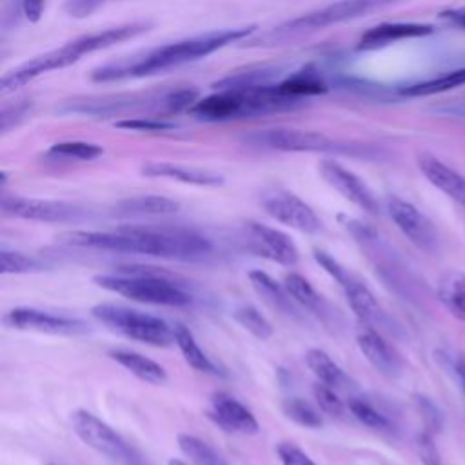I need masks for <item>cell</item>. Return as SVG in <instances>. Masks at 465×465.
<instances>
[{
    "label": "cell",
    "instance_id": "cell-1",
    "mask_svg": "<svg viewBox=\"0 0 465 465\" xmlns=\"http://www.w3.org/2000/svg\"><path fill=\"white\" fill-rule=\"evenodd\" d=\"M58 240L85 249L134 252L169 260L194 262L211 254V242L187 227L122 225L116 231H65Z\"/></svg>",
    "mask_w": 465,
    "mask_h": 465
},
{
    "label": "cell",
    "instance_id": "cell-2",
    "mask_svg": "<svg viewBox=\"0 0 465 465\" xmlns=\"http://www.w3.org/2000/svg\"><path fill=\"white\" fill-rule=\"evenodd\" d=\"M258 25H240V27H225V29H213L202 35L187 36L165 45H158L138 54L120 58L114 62H107L91 71V80L96 84L107 82H122L133 78H145L153 74H160L180 65L196 62L205 58L231 44L242 42L251 38L256 33Z\"/></svg>",
    "mask_w": 465,
    "mask_h": 465
},
{
    "label": "cell",
    "instance_id": "cell-3",
    "mask_svg": "<svg viewBox=\"0 0 465 465\" xmlns=\"http://www.w3.org/2000/svg\"><path fill=\"white\" fill-rule=\"evenodd\" d=\"M198 91L191 85L178 89H149L138 93L89 94L64 100L56 105L60 114H80L98 120L154 116L169 118L182 111H189L198 100Z\"/></svg>",
    "mask_w": 465,
    "mask_h": 465
},
{
    "label": "cell",
    "instance_id": "cell-4",
    "mask_svg": "<svg viewBox=\"0 0 465 465\" xmlns=\"http://www.w3.org/2000/svg\"><path fill=\"white\" fill-rule=\"evenodd\" d=\"M149 29H151V22H127V24H120L114 27H107L104 31L76 36V38L65 42L64 45L45 51L42 54H36V56L29 58L27 62L20 64L18 67L7 71L2 76L0 93L2 94L15 93L20 87L27 85L29 82H33L35 78H38L45 73L69 67V65L76 64L85 54H91V53H96L102 49H109L116 44H122V42L140 36V35L147 33Z\"/></svg>",
    "mask_w": 465,
    "mask_h": 465
},
{
    "label": "cell",
    "instance_id": "cell-5",
    "mask_svg": "<svg viewBox=\"0 0 465 465\" xmlns=\"http://www.w3.org/2000/svg\"><path fill=\"white\" fill-rule=\"evenodd\" d=\"M303 105L305 104L285 96L276 80L251 87L214 89L211 94L198 98L189 109V114L203 122H231L294 111Z\"/></svg>",
    "mask_w": 465,
    "mask_h": 465
},
{
    "label": "cell",
    "instance_id": "cell-6",
    "mask_svg": "<svg viewBox=\"0 0 465 465\" xmlns=\"http://www.w3.org/2000/svg\"><path fill=\"white\" fill-rule=\"evenodd\" d=\"M398 2H401V0H336L332 4L318 7L314 11L303 13L296 18L285 20L263 33L252 35L245 45L247 47H265V49L287 45V44L298 42L302 38H307L318 31H323L327 27L381 11Z\"/></svg>",
    "mask_w": 465,
    "mask_h": 465
},
{
    "label": "cell",
    "instance_id": "cell-7",
    "mask_svg": "<svg viewBox=\"0 0 465 465\" xmlns=\"http://www.w3.org/2000/svg\"><path fill=\"white\" fill-rule=\"evenodd\" d=\"M93 282L124 298L163 307H185L193 296L178 283V276L158 267L122 265L113 274H98Z\"/></svg>",
    "mask_w": 465,
    "mask_h": 465
},
{
    "label": "cell",
    "instance_id": "cell-8",
    "mask_svg": "<svg viewBox=\"0 0 465 465\" xmlns=\"http://www.w3.org/2000/svg\"><path fill=\"white\" fill-rule=\"evenodd\" d=\"M242 140L252 147L282 151V153H323V154H343V156L367 158V160L381 156V151L369 143L340 140L318 131H305V129H292V127L258 129L245 134Z\"/></svg>",
    "mask_w": 465,
    "mask_h": 465
},
{
    "label": "cell",
    "instance_id": "cell-9",
    "mask_svg": "<svg viewBox=\"0 0 465 465\" xmlns=\"http://www.w3.org/2000/svg\"><path fill=\"white\" fill-rule=\"evenodd\" d=\"M91 314L109 331L145 345L167 347L174 341V325H169L158 316L125 305L96 303L91 309Z\"/></svg>",
    "mask_w": 465,
    "mask_h": 465
},
{
    "label": "cell",
    "instance_id": "cell-10",
    "mask_svg": "<svg viewBox=\"0 0 465 465\" xmlns=\"http://www.w3.org/2000/svg\"><path fill=\"white\" fill-rule=\"evenodd\" d=\"M71 429L87 447L118 465H149L147 460L109 423L85 409L71 412Z\"/></svg>",
    "mask_w": 465,
    "mask_h": 465
},
{
    "label": "cell",
    "instance_id": "cell-11",
    "mask_svg": "<svg viewBox=\"0 0 465 465\" xmlns=\"http://www.w3.org/2000/svg\"><path fill=\"white\" fill-rule=\"evenodd\" d=\"M314 260L332 280H336L340 283L349 307L352 309V312L358 316V320L361 323H365L369 327H376L385 322V312H383L381 305L378 303L376 296L347 267H343L334 256H331L329 252L320 251V249L314 251Z\"/></svg>",
    "mask_w": 465,
    "mask_h": 465
},
{
    "label": "cell",
    "instance_id": "cell-12",
    "mask_svg": "<svg viewBox=\"0 0 465 465\" xmlns=\"http://www.w3.org/2000/svg\"><path fill=\"white\" fill-rule=\"evenodd\" d=\"M2 211L9 216L33 220V222H47V223H65L74 222L82 216V209L74 203L62 200H47V198H29V196H2Z\"/></svg>",
    "mask_w": 465,
    "mask_h": 465
},
{
    "label": "cell",
    "instance_id": "cell-13",
    "mask_svg": "<svg viewBox=\"0 0 465 465\" xmlns=\"http://www.w3.org/2000/svg\"><path fill=\"white\" fill-rule=\"evenodd\" d=\"M262 207L271 218L300 232L312 234V232H318L322 227V222L316 211L294 193H289V191L269 193L262 200Z\"/></svg>",
    "mask_w": 465,
    "mask_h": 465
},
{
    "label": "cell",
    "instance_id": "cell-14",
    "mask_svg": "<svg viewBox=\"0 0 465 465\" xmlns=\"http://www.w3.org/2000/svg\"><path fill=\"white\" fill-rule=\"evenodd\" d=\"M385 205L391 220L411 243L427 252L438 247V231L434 223L416 205L400 196H389Z\"/></svg>",
    "mask_w": 465,
    "mask_h": 465
},
{
    "label": "cell",
    "instance_id": "cell-15",
    "mask_svg": "<svg viewBox=\"0 0 465 465\" xmlns=\"http://www.w3.org/2000/svg\"><path fill=\"white\" fill-rule=\"evenodd\" d=\"M4 323L16 331H35L45 334H82L87 325L78 318H69L62 314H53L35 307H15L4 314Z\"/></svg>",
    "mask_w": 465,
    "mask_h": 465
},
{
    "label": "cell",
    "instance_id": "cell-16",
    "mask_svg": "<svg viewBox=\"0 0 465 465\" xmlns=\"http://www.w3.org/2000/svg\"><path fill=\"white\" fill-rule=\"evenodd\" d=\"M320 176L325 180L327 185H331L334 191H338L345 200L360 207L361 211L369 214L380 213V203L371 187L352 171L343 167L341 163L334 160H322L318 163Z\"/></svg>",
    "mask_w": 465,
    "mask_h": 465
},
{
    "label": "cell",
    "instance_id": "cell-17",
    "mask_svg": "<svg viewBox=\"0 0 465 465\" xmlns=\"http://www.w3.org/2000/svg\"><path fill=\"white\" fill-rule=\"evenodd\" d=\"M245 232L249 238L251 251L256 252L258 256H263L285 267H292L298 263V247L292 242V238L283 231L260 222H247Z\"/></svg>",
    "mask_w": 465,
    "mask_h": 465
},
{
    "label": "cell",
    "instance_id": "cell-18",
    "mask_svg": "<svg viewBox=\"0 0 465 465\" xmlns=\"http://www.w3.org/2000/svg\"><path fill=\"white\" fill-rule=\"evenodd\" d=\"M207 416L225 432L252 436L258 434L260 423L256 416L234 396L218 391L211 396V407Z\"/></svg>",
    "mask_w": 465,
    "mask_h": 465
},
{
    "label": "cell",
    "instance_id": "cell-19",
    "mask_svg": "<svg viewBox=\"0 0 465 465\" xmlns=\"http://www.w3.org/2000/svg\"><path fill=\"white\" fill-rule=\"evenodd\" d=\"M434 33V25L421 24V22H383L378 24L365 33L356 42L358 51H376L383 49L391 44L411 40V38H423Z\"/></svg>",
    "mask_w": 465,
    "mask_h": 465
},
{
    "label": "cell",
    "instance_id": "cell-20",
    "mask_svg": "<svg viewBox=\"0 0 465 465\" xmlns=\"http://www.w3.org/2000/svg\"><path fill=\"white\" fill-rule=\"evenodd\" d=\"M142 176L147 178H167L187 185H198V187H216L223 183V176L220 173L194 167V165H183L174 162H162V160H151L145 162L140 167Z\"/></svg>",
    "mask_w": 465,
    "mask_h": 465
},
{
    "label": "cell",
    "instance_id": "cell-21",
    "mask_svg": "<svg viewBox=\"0 0 465 465\" xmlns=\"http://www.w3.org/2000/svg\"><path fill=\"white\" fill-rule=\"evenodd\" d=\"M356 343L363 358L383 376H398L401 371L400 354L392 349V345L374 329L361 327L356 334Z\"/></svg>",
    "mask_w": 465,
    "mask_h": 465
},
{
    "label": "cell",
    "instance_id": "cell-22",
    "mask_svg": "<svg viewBox=\"0 0 465 465\" xmlns=\"http://www.w3.org/2000/svg\"><path fill=\"white\" fill-rule=\"evenodd\" d=\"M278 87L285 96L302 104H307L311 96H318L329 91L327 78L316 64H305L300 69L280 78Z\"/></svg>",
    "mask_w": 465,
    "mask_h": 465
},
{
    "label": "cell",
    "instance_id": "cell-23",
    "mask_svg": "<svg viewBox=\"0 0 465 465\" xmlns=\"http://www.w3.org/2000/svg\"><path fill=\"white\" fill-rule=\"evenodd\" d=\"M418 167L421 174L443 194L458 202L460 205L465 207V176L443 163L441 160L430 156V154H421L418 158Z\"/></svg>",
    "mask_w": 465,
    "mask_h": 465
},
{
    "label": "cell",
    "instance_id": "cell-24",
    "mask_svg": "<svg viewBox=\"0 0 465 465\" xmlns=\"http://www.w3.org/2000/svg\"><path fill=\"white\" fill-rule=\"evenodd\" d=\"M180 202L163 194H138L127 196L114 203L113 213L122 218H142V216H169L180 211Z\"/></svg>",
    "mask_w": 465,
    "mask_h": 465
},
{
    "label": "cell",
    "instance_id": "cell-25",
    "mask_svg": "<svg viewBox=\"0 0 465 465\" xmlns=\"http://www.w3.org/2000/svg\"><path fill=\"white\" fill-rule=\"evenodd\" d=\"M252 289L256 291V294L274 311L283 312L287 316H296L298 309H296V302L291 298V294L287 292L283 283H278L271 274H267L262 269H252L247 274Z\"/></svg>",
    "mask_w": 465,
    "mask_h": 465
},
{
    "label": "cell",
    "instance_id": "cell-26",
    "mask_svg": "<svg viewBox=\"0 0 465 465\" xmlns=\"http://www.w3.org/2000/svg\"><path fill=\"white\" fill-rule=\"evenodd\" d=\"M109 356L120 367H124L127 372H131L134 378H138L145 383L160 385L167 380L165 369L158 361H154V360H151V358H147L140 352L127 351V349H114V351L109 352Z\"/></svg>",
    "mask_w": 465,
    "mask_h": 465
},
{
    "label": "cell",
    "instance_id": "cell-27",
    "mask_svg": "<svg viewBox=\"0 0 465 465\" xmlns=\"http://www.w3.org/2000/svg\"><path fill=\"white\" fill-rule=\"evenodd\" d=\"M174 343L180 349L183 360L196 371L214 376H223V371L207 356V352L200 347L193 331L183 323H174Z\"/></svg>",
    "mask_w": 465,
    "mask_h": 465
},
{
    "label": "cell",
    "instance_id": "cell-28",
    "mask_svg": "<svg viewBox=\"0 0 465 465\" xmlns=\"http://www.w3.org/2000/svg\"><path fill=\"white\" fill-rule=\"evenodd\" d=\"M461 85H465V67H458V69L441 73L438 76L403 85L398 89V94L407 96V98H420V96L440 94V93L461 87Z\"/></svg>",
    "mask_w": 465,
    "mask_h": 465
},
{
    "label": "cell",
    "instance_id": "cell-29",
    "mask_svg": "<svg viewBox=\"0 0 465 465\" xmlns=\"http://www.w3.org/2000/svg\"><path fill=\"white\" fill-rule=\"evenodd\" d=\"M305 363L311 372L318 378V381L338 389H347L351 385V378L347 372L322 349H311L305 354Z\"/></svg>",
    "mask_w": 465,
    "mask_h": 465
},
{
    "label": "cell",
    "instance_id": "cell-30",
    "mask_svg": "<svg viewBox=\"0 0 465 465\" xmlns=\"http://www.w3.org/2000/svg\"><path fill=\"white\" fill-rule=\"evenodd\" d=\"M438 300L458 320L465 322V274L450 271L438 282Z\"/></svg>",
    "mask_w": 465,
    "mask_h": 465
},
{
    "label": "cell",
    "instance_id": "cell-31",
    "mask_svg": "<svg viewBox=\"0 0 465 465\" xmlns=\"http://www.w3.org/2000/svg\"><path fill=\"white\" fill-rule=\"evenodd\" d=\"M104 154V147L91 142L82 140H65L53 143L45 156L51 160H65V162H93Z\"/></svg>",
    "mask_w": 465,
    "mask_h": 465
},
{
    "label": "cell",
    "instance_id": "cell-32",
    "mask_svg": "<svg viewBox=\"0 0 465 465\" xmlns=\"http://www.w3.org/2000/svg\"><path fill=\"white\" fill-rule=\"evenodd\" d=\"M283 285L287 289V292L291 294V298L302 305L303 309H309L312 312H322L323 311V298L318 294V291L311 285V282L307 278H303L298 272H289L283 278Z\"/></svg>",
    "mask_w": 465,
    "mask_h": 465
},
{
    "label": "cell",
    "instance_id": "cell-33",
    "mask_svg": "<svg viewBox=\"0 0 465 465\" xmlns=\"http://www.w3.org/2000/svg\"><path fill=\"white\" fill-rule=\"evenodd\" d=\"M176 443L182 454L189 458L194 465H223L218 452L194 434L180 432L176 438Z\"/></svg>",
    "mask_w": 465,
    "mask_h": 465
},
{
    "label": "cell",
    "instance_id": "cell-34",
    "mask_svg": "<svg viewBox=\"0 0 465 465\" xmlns=\"http://www.w3.org/2000/svg\"><path fill=\"white\" fill-rule=\"evenodd\" d=\"M283 414L292 420L294 423L307 427V429H318L323 425V418L320 414V409H316L311 401L303 398H287L282 403Z\"/></svg>",
    "mask_w": 465,
    "mask_h": 465
},
{
    "label": "cell",
    "instance_id": "cell-35",
    "mask_svg": "<svg viewBox=\"0 0 465 465\" xmlns=\"http://www.w3.org/2000/svg\"><path fill=\"white\" fill-rule=\"evenodd\" d=\"M232 318L236 320V323H240L247 332H251L254 338L258 340H269L274 332L271 322L252 305H240L238 309H234Z\"/></svg>",
    "mask_w": 465,
    "mask_h": 465
},
{
    "label": "cell",
    "instance_id": "cell-36",
    "mask_svg": "<svg viewBox=\"0 0 465 465\" xmlns=\"http://www.w3.org/2000/svg\"><path fill=\"white\" fill-rule=\"evenodd\" d=\"M44 269V263L25 252L20 251H9L2 249L0 251V272L2 274H25V272H35Z\"/></svg>",
    "mask_w": 465,
    "mask_h": 465
},
{
    "label": "cell",
    "instance_id": "cell-37",
    "mask_svg": "<svg viewBox=\"0 0 465 465\" xmlns=\"http://www.w3.org/2000/svg\"><path fill=\"white\" fill-rule=\"evenodd\" d=\"M351 414L360 421L363 423L365 427H371V429H378V430H383V429H389L391 427V421L389 418L380 412L372 403L361 400V398H352L349 403H347Z\"/></svg>",
    "mask_w": 465,
    "mask_h": 465
},
{
    "label": "cell",
    "instance_id": "cell-38",
    "mask_svg": "<svg viewBox=\"0 0 465 465\" xmlns=\"http://www.w3.org/2000/svg\"><path fill=\"white\" fill-rule=\"evenodd\" d=\"M114 127L127 129V131H140V133H163L176 129L174 122H169L165 118H154V116H133V118H122L114 122Z\"/></svg>",
    "mask_w": 465,
    "mask_h": 465
},
{
    "label": "cell",
    "instance_id": "cell-39",
    "mask_svg": "<svg viewBox=\"0 0 465 465\" xmlns=\"http://www.w3.org/2000/svg\"><path fill=\"white\" fill-rule=\"evenodd\" d=\"M312 394H314L316 405L322 412H325L329 416H336V418H340L343 414L345 405H343V400L338 396L334 387L318 381V383L312 385Z\"/></svg>",
    "mask_w": 465,
    "mask_h": 465
},
{
    "label": "cell",
    "instance_id": "cell-40",
    "mask_svg": "<svg viewBox=\"0 0 465 465\" xmlns=\"http://www.w3.org/2000/svg\"><path fill=\"white\" fill-rule=\"evenodd\" d=\"M33 109V102L29 98H18L13 104H4L0 113V129L7 133L9 129L16 127Z\"/></svg>",
    "mask_w": 465,
    "mask_h": 465
},
{
    "label": "cell",
    "instance_id": "cell-41",
    "mask_svg": "<svg viewBox=\"0 0 465 465\" xmlns=\"http://www.w3.org/2000/svg\"><path fill=\"white\" fill-rule=\"evenodd\" d=\"M276 454L282 465H316L298 445L291 441H282L276 447Z\"/></svg>",
    "mask_w": 465,
    "mask_h": 465
},
{
    "label": "cell",
    "instance_id": "cell-42",
    "mask_svg": "<svg viewBox=\"0 0 465 465\" xmlns=\"http://www.w3.org/2000/svg\"><path fill=\"white\" fill-rule=\"evenodd\" d=\"M416 447H418V456H420L423 465H443L441 458H440V452H438V449L434 445L432 434L429 430H425V432H421L418 436Z\"/></svg>",
    "mask_w": 465,
    "mask_h": 465
},
{
    "label": "cell",
    "instance_id": "cell-43",
    "mask_svg": "<svg viewBox=\"0 0 465 465\" xmlns=\"http://www.w3.org/2000/svg\"><path fill=\"white\" fill-rule=\"evenodd\" d=\"M109 0H65L64 9L73 18H87Z\"/></svg>",
    "mask_w": 465,
    "mask_h": 465
},
{
    "label": "cell",
    "instance_id": "cell-44",
    "mask_svg": "<svg viewBox=\"0 0 465 465\" xmlns=\"http://www.w3.org/2000/svg\"><path fill=\"white\" fill-rule=\"evenodd\" d=\"M18 4H20V11L27 22H31V24L40 22L44 9H45V0H18Z\"/></svg>",
    "mask_w": 465,
    "mask_h": 465
},
{
    "label": "cell",
    "instance_id": "cell-45",
    "mask_svg": "<svg viewBox=\"0 0 465 465\" xmlns=\"http://www.w3.org/2000/svg\"><path fill=\"white\" fill-rule=\"evenodd\" d=\"M440 18L445 20L447 24L465 29V5L461 7H452V9H445L440 13Z\"/></svg>",
    "mask_w": 465,
    "mask_h": 465
},
{
    "label": "cell",
    "instance_id": "cell-46",
    "mask_svg": "<svg viewBox=\"0 0 465 465\" xmlns=\"http://www.w3.org/2000/svg\"><path fill=\"white\" fill-rule=\"evenodd\" d=\"M456 374H458V380H460L463 394H465V358L456 360Z\"/></svg>",
    "mask_w": 465,
    "mask_h": 465
},
{
    "label": "cell",
    "instance_id": "cell-47",
    "mask_svg": "<svg viewBox=\"0 0 465 465\" xmlns=\"http://www.w3.org/2000/svg\"><path fill=\"white\" fill-rule=\"evenodd\" d=\"M47 465H56V463H47Z\"/></svg>",
    "mask_w": 465,
    "mask_h": 465
}]
</instances>
